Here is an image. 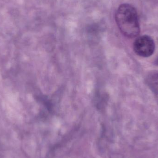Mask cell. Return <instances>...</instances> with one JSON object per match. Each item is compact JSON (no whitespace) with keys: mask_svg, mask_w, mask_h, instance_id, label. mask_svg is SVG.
<instances>
[{"mask_svg":"<svg viewBox=\"0 0 158 158\" xmlns=\"http://www.w3.org/2000/svg\"><path fill=\"white\" fill-rule=\"evenodd\" d=\"M115 20L119 29L125 37L134 38L139 35L140 27L138 14L131 5H121L116 11Z\"/></svg>","mask_w":158,"mask_h":158,"instance_id":"1","label":"cell"},{"mask_svg":"<svg viewBox=\"0 0 158 158\" xmlns=\"http://www.w3.org/2000/svg\"><path fill=\"white\" fill-rule=\"evenodd\" d=\"M155 48L154 40L148 35L138 37L134 43V51L137 55L143 57L152 56L155 52Z\"/></svg>","mask_w":158,"mask_h":158,"instance_id":"2","label":"cell"},{"mask_svg":"<svg viewBox=\"0 0 158 158\" xmlns=\"http://www.w3.org/2000/svg\"><path fill=\"white\" fill-rule=\"evenodd\" d=\"M146 81L150 89L158 94V71L149 73L146 78Z\"/></svg>","mask_w":158,"mask_h":158,"instance_id":"3","label":"cell"},{"mask_svg":"<svg viewBox=\"0 0 158 158\" xmlns=\"http://www.w3.org/2000/svg\"><path fill=\"white\" fill-rule=\"evenodd\" d=\"M157 64H158V59L157 61Z\"/></svg>","mask_w":158,"mask_h":158,"instance_id":"4","label":"cell"}]
</instances>
